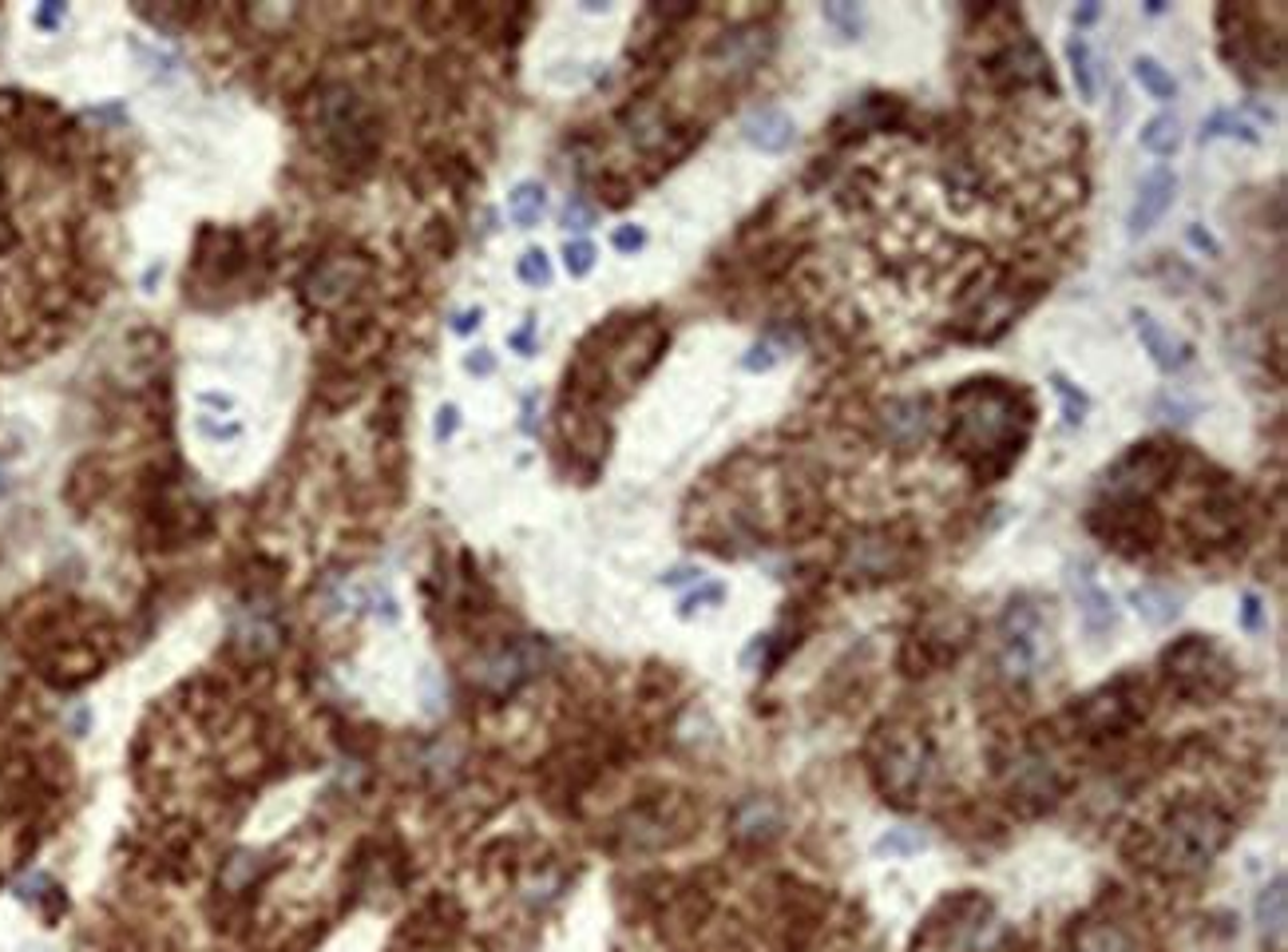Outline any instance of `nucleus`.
<instances>
[{
	"instance_id": "obj_1",
	"label": "nucleus",
	"mask_w": 1288,
	"mask_h": 952,
	"mask_svg": "<svg viewBox=\"0 0 1288 952\" xmlns=\"http://www.w3.org/2000/svg\"><path fill=\"white\" fill-rule=\"evenodd\" d=\"M1035 425L1027 393L1000 378H972L951 393L948 449L979 481H1000L1023 453Z\"/></svg>"
},
{
	"instance_id": "obj_2",
	"label": "nucleus",
	"mask_w": 1288,
	"mask_h": 952,
	"mask_svg": "<svg viewBox=\"0 0 1288 952\" xmlns=\"http://www.w3.org/2000/svg\"><path fill=\"white\" fill-rule=\"evenodd\" d=\"M1233 837V822L1213 802H1173L1161 809V818L1138 825L1126 841L1134 865H1145L1161 877H1198L1222 858Z\"/></svg>"
},
{
	"instance_id": "obj_3",
	"label": "nucleus",
	"mask_w": 1288,
	"mask_h": 952,
	"mask_svg": "<svg viewBox=\"0 0 1288 952\" xmlns=\"http://www.w3.org/2000/svg\"><path fill=\"white\" fill-rule=\"evenodd\" d=\"M864 758H869V774L876 794L897 809L916 806L920 794L928 790L932 770H936V746H932L928 731L916 727V722H904V718L880 722L872 731Z\"/></svg>"
},
{
	"instance_id": "obj_4",
	"label": "nucleus",
	"mask_w": 1288,
	"mask_h": 952,
	"mask_svg": "<svg viewBox=\"0 0 1288 952\" xmlns=\"http://www.w3.org/2000/svg\"><path fill=\"white\" fill-rule=\"evenodd\" d=\"M1161 683L1185 703H1217L1237 687V663L1213 635H1182L1158 655Z\"/></svg>"
},
{
	"instance_id": "obj_5",
	"label": "nucleus",
	"mask_w": 1288,
	"mask_h": 952,
	"mask_svg": "<svg viewBox=\"0 0 1288 952\" xmlns=\"http://www.w3.org/2000/svg\"><path fill=\"white\" fill-rule=\"evenodd\" d=\"M995 655H1000L1003 678L1016 683V687L1035 683L1042 675V667L1051 663V631H1047V619H1042L1031 596H1019V600L1007 603L1000 631H995Z\"/></svg>"
},
{
	"instance_id": "obj_6",
	"label": "nucleus",
	"mask_w": 1288,
	"mask_h": 952,
	"mask_svg": "<svg viewBox=\"0 0 1288 952\" xmlns=\"http://www.w3.org/2000/svg\"><path fill=\"white\" fill-rule=\"evenodd\" d=\"M1145 711H1150L1145 683L1134 675H1122L1114 683H1102L1098 691L1082 694L1079 703L1070 706V722H1075V734H1082V738H1122L1142 722Z\"/></svg>"
},
{
	"instance_id": "obj_7",
	"label": "nucleus",
	"mask_w": 1288,
	"mask_h": 952,
	"mask_svg": "<svg viewBox=\"0 0 1288 952\" xmlns=\"http://www.w3.org/2000/svg\"><path fill=\"white\" fill-rule=\"evenodd\" d=\"M1178 469V444L1170 441H1138L1107 469L1110 500H1150Z\"/></svg>"
},
{
	"instance_id": "obj_8",
	"label": "nucleus",
	"mask_w": 1288,
	"mask_h": 952,
	"mask_svg": "<svg viewBox=\"0 0 1288 952\" xmlns=\"http://www.w3.org/2000/svg\"><path fill=\"white\" fill-rule=\"evenodd\" d=\"M1086 524H1091V532L1107 548L1122 552V556L1154 552V544L1161 540V516L1154 512L1150 500H1110V504H1098L1086 516Z\"/></svg>"
},
{
	"instance_id": "obj_9",
	"label": "nucleus",
	"mask_w": 1288,
	"mask_h": 952,
	"mask_svg": "<svg viewBox=\"0 0 1288 952\" xmlns=\"http://www.w3.org/2000/svg\"><path fill=\"white\" fill-rule=\"evenodd\" d=\"M1067 770L1063 762L1051 755V750H1039V746H1031L1023 755L1011 762L1007 770V797H1011V806H1019L1023 814H1042V809H1051L1058 797L1067 794Z\"/></svg>"
},
{
	"instance_id": "obj_10",
	"label": "nucleus",
	"mask_w": 1288,
	"mask_h": 952,
	"mask_svg": "<svg viewBox=\"0 0 1288 952\" xmlns=\"http://www.w3.org/2000/svg\"><path fill=\"white\" fill-rule=\"evenodd\" d=\"M908 563H912V544L900 540L892 528H864V532H857L848 540L845 548V572L848 580H860V584L897 580Z\"/></svg>"
},
{
	"instance_id": "obj_11",
	"label": "nucleus",
	"mask_w": 1288,
	"mask_h": 952,
	"mask_svg": "<svg viewBox=\"0 0 1288 952\" xmlns=\"http://www.w3.org/2000/svg\"><path fill=\"white\" fill-rule=\"evenodd\" d=\"M972 640V624L963 619L956 607L939 615H928L924 624L912 631V640L904 643V667L908 675H928L932 667L951 663L956 655L967 647Z\"/></svg>"
},
{
	"instance_id": "obj_12",
	"label": "nucleus",
	"mask_w": 1288,
	"mask_h": 952,
	"mask_svg": "<svg viewBox=\"0 0 1288 952\" xmlns=\"http://www.w3.org/2000/svg\"><path fill=\"white\" fill-rule=\"evenodd\" d=\"M1070 952H1154L1145 933L1126 917L1114 913H1098V917H1082L1070 928Z\"/></svg>"
},
{
	"instance_id": "obj_13",
	"label": "nucleus",
	"mask_w": 1288,
	"mask_h": 952,
	"mask_svg": "<svg viewBox=\"0 0 1288 952\" xmlns=\"http://www.w3.org/2000/svg\"><path fill=\"white\" fill-rule=\"evenodd\" d=\"M988 76L1000 84V88H1035V84H1051V64L1042 48L1031 36H1019L1016 44H1007L995 60L988 64Z\"/></svg>"
},
{
	"instance_id": "obj_14",
	"label": "nucleus",
	"mask_w": 1288,
	"mask_h": 952,
	"mask_svg": "<svg viewBox=\"0 0 1288 952\" xmlns=\"http://www.w3.org/2000/svg\"><path fill=\"white\" fill-rule=\"evenodd\" d=\"M1173 195H1178V175H1173L1170 167L1150 171V175L1142 179V187H1138V199H1134V207H1130V219H1126V226H1130V238L1150 235V231H1154V226L1161 222V215L1173 207Z\"/></svg>"
},
{
	"instance_id": "obj_15",
	"label": "nucleus",
	"mask_w": 1288,
	"mask_h": 952,
	"mask_svg": "<svg viewBox=\"0 0 1288 952\" xmlns=\"http://www.w3.org/2000/svg\"><path fill=\"white\" fill-rule=\"evenodd\" d=\"M1070 591H1075V603H1079V619H1082V631L1091 635V640H1102L1114 631L1119 624V612H1114V600H1110V591L1098 580L1094 572L1082 563L1070 572Z\"/></svg>"
},
{
	"instance_id": "obj_16",
	"label": "nucleus",
	"mask_w": 1288,
	"mask_h": 952,
	"mask_svg": "<svg viewBox=\"0 0 1288 952\" xmlns=\"http://www.w3.org/2000/svg\"><path fill=\"white\" fill-rule=\"evenodd\" d=\"M1134 329H1138V341H1142V350L1154 357V366L1161 374H1178V369L1189 366V357H1194V346L1182 338H1173L1170 329L1161 326L1154 313L1145 310H1134Z\"/></svg>"
},
{
	"instance_id": "obj_17",
	"label": "nucleus",
	"mask_w": 1288,
	"mask_h": 952,
	"mask_svg": "<svg viewBox=\"0 0 1288 952\" xmlns=\"http://www.w3.org/2000/svg\"><path fill=\"white\" fill-rule=\"evenodd\" d=\"M742 135L745 144L757 147V151H766V156H781V151H789L797 140V123L789 112H781V107L766 104V107H754L750 116L742 119Z\"/></svg>"
},
{
	"instance_id": "obj_18",
	"label": "nucleus",
	"mask_w": 1288,
	"mask_h": 952,
	"mask_svg": "<svg viewBox=\"0 0 1288 952\" xmlns=\"http://www.w3.org/2000/svg\"><path fill=\"white\" fill-rule=\"evenodd\" d=\"M769 48H773V36H769L766 28H734L714 48V60L726 72H750V68H757L766 60Z\"/></svg>"
},
{
	"instance_id": "obj_19",
	"label": "nucleus",
	"mask_w": 1288,
	"mask_h": 952,
	"mask_svg": "<svg viewBox=\"0 0 1288 952\" xmlns=\"http://www.w3.org/2000/svg\"><path fill=\"white\" fill-rule=\"evenodd\" d=\"M885 429L900 449L924 441L928 433V401L924 397H900L885 409Z\"/></svg>"
},
{
	"instance_id": "obj_20",
	"label": "nucleus",
	"mask_w": 1288,
	"mask_h": 952,
	"mask_svg": "<svg viewBox=\"0 0 1288 952\" xmlns=\"http://www.w3.org/2000/svg\"><path fill=\"white\" fill-rule=\"evenodd\" d=\"M841 119H853V128H860V131H885V128H897L900 119H904V104H900L897 96H864V100L848 107Z\"/></svg>"
},
{
	"instance_id": "obj_21",
	"label": "nucleus",
	"mask_w": 1288,
	"mask_h": 952,
	"mask_svg": "<svg viewBox=\"0 0 1288 952\" xmlns=\"http://www.w3.org/2000/svg\"><path fill=\"white\" fill-rule=\"evenodd\" d=\"M738 834L750 837V841H769V837L781 834V809L769 802V797H754L738 809Z\"/></svg>"
},
{
	"instance_id": "obj_22",
	"label": "nucleus",
	"mask_w": 1288,
	"mask_h": 952,
	"mask_svg": "<svg viewBox=\"0 0 1288 952\" xmlns=\"http://www.w3.org/2000/svg\"><path fill=\"white\" fill-rule=\"evenodd\" d=\"M1178 603H1182V596H1178V591H1170V587H1161V584H1145V587H1138V591H1134V607H1138V615H1142L1150 627L1170 624L1173 615L1182 612Z\"/></svg>"
},
{
	"instance_id": "obj_23",
	"label": "nucleus",
	"mask_w": 1288,
	"mask_h": 952,
	"mask_svg": "<svg viewBox=\"0 0 1288 952\" xmlns=\"http://www.w3.org/2000/svg\"><path fill=\"white\" fill-rule=\"evenodd\" d=\"M1138 144H1142L1150 156H1173V151L1182 147V119L1170 116V112H1166V116H1154L1142 131H1138Z\"/></svg>"
},
{
	"instance_id": "obj_24",
	"label": "nucleus",
	"mask_w": 1288,
	"mask_h": 952,
	"mask_svg": "<svg viewBox=\"0 0 1288 952\" xmlns=\"http://www.w3.org/2000/svg\"><path fill=\"white\" fill-rule=\"evenodd\" d=\"M1217 135L1241 140V144H1249V147L1261 144V131L1253 128V123L1241 116V112H1213V116L1201 123V144H1205V140H1217Z\"/></svg>"
},
{
	"instance_id": "obj_25",
	"label": "nucleus",
	"mask_w": 1288,
	"mask_h": 952,
	"mask_svg": "<svg viewBox=\"0 0 1288 952\" xmlns=\"http://www.w3.org/2000/svg\"><path fill=\"white\" fill-rule=\"evenodd\" d=\"M544 210H547V191L539 184L512 187L508 215H512V222H516V226H523V231H528V226H535V222L544 219Z\"/></svg>"
},
{
	"instance_id": "obj_26",
	"label": "nucleus",
	"mask_w": 1288,
	"mask_h": 952,
	"mask_svg": "<svg viewBox=\"0 0 1288 952\" xmlns=\"http://www.w3.org/2000/svg\"><path fill=\"white\" fill-rule=\"evenodd\" d=\"M1285 905H1288L1285 877H1276L1273 885L1257 897V925H1261L1264 937H1280V933H1285Z\"/></svg>"
},
{
	"instance_id": "obj_27",
	"label": "nucleus",
	"mask_w": 1288,
	"mask_h": 952,
	"mask_svg": "<svg viewBox=\"0 0 1288 952\" xmlns=\"http://www.w3.org/2000/svg\"><path fill=\"white\" fill-rule=\"evenodd\" d=\"M1134 79H1138V84L1145 88V96H1150V100H1158V104H1166V100H1173V96H1178V84H1173V76L1158 64V60H1154V56H1138V60H1134Z\"/></svg>"
},
{
	"instance_id": "obj_28",
	"label": "nucleus",
	"mask_w": 1288,
	"mask_h": 952,
	"mask_svg": "<svg viewBox=\"0 0 1288 952\" xmlns=\"http://www.w3.org/2000/svg\"><path fill=\"white\" fill-rule=\"evenodd\" d=\"M1067 60H1070V79L1079 88L1082 104H1094V60H1091V44L1082 36L1067 40Z\"/></svg>"
},
{
	"instance_id": "obj_29",
	"label": "nucleus",
	"mask_w": 1288,
	"mask_h": 952,
	"mask_svg": "<svg viewBox=\"0 0 1288 952\" xmlns=\"http://www.w3.org/2000/svg\"><path fill=\"white\" fill-rule=\"evenodd\" d=\"M1051 385H1054V393H1058V401H1063V418H1067V425H1082L1086 413H1091V397H1086L1079 385H1070L1063 374H1051Z\"/></svg>"
},
{
	"instance_id": "obj_30",
	"label": "nucleus",
	"mask_w": 1288,
	"mask_h": 952,
	"mask_svg": "<svg viewBox=\"0 0 1288 952\" xmlns=\"http://www.w3.org/2000/svg\"><path fill=\"white\" fill-rule=\"evenodd\" d=\"M516 275H520V282H528V287L544 290L547 282H551V259H547L544 250H528L520 259V266H516Z\"/></svg>"
},
{
	"instance_id": "obj_31",
	"label": "nucleus",
	"mask_w": 1288,
	"mask_h": 952,
	"mask_svg": "<svg viewBox=\"0 0 1288 952\" xmlns=\"http://www.w3.org/2000/svg\"><path fill=\"white\" fill-rule=\"evenodd\" d=\"M563 266H567V275L572 278L591 275V266H595V247H591L587 238H572V243L563 247Z\"/></svg>"
},
{
	"instance_id": "obj_32",
	"label": "nucleus",
	"mask_w": 1288,
	"mask_h": 952,
	"mask_svg": "<svg viewBox=\"0 0 1288 952\" xmlns=\"http://www.w3.org/2000/svg\"><path fill=\"white\" fill-rule=\"evenodd\" d=\"M820 16H825L829 25L841 28L845 36H860V25H864V13H860L857 4H825Z\"/></svg>"
},
{
	"instance_id": "obj_33",
	"label": "nucleus",
	"mask_w": 1288,
	"mask_h": 952,
	"mask_svg": "<svg viewBox=\"0 0 1288 952\" xmlns=\"http://www.w3.org/2000/svg\"><path fill=\"white\" fill-rule=\"evenodd\" d=\"M916 849H924V837H904V834H888L876 841V853H888V858H908Z\"/></svg>"
},
{
	"instance_id": "obj_34",
	"label": "nucleus",
	"mask_w": 1288,
	"mask_h": 952,
	"mask_svg": "<svg viewBox=\"0 0 1288 952\" xmlns=\"http://www.w3.org/2000/svg\"><path fill=\"white\" fill-rule=\"evenodd\" d=\"M611 243H615V250H623V254H635V250L647 247V231L631 222V226H619V231H615Z\"/></svg>"
},
{
	"instance_id": "obj_35",
	"label": "nucleus",
	"mask_w": 1288,
	"mask_h": 952,
	"mask_svg": "<svg viewBox=\"0 0 1288 952\" xmlns=\"http://www.w3.org/2000/svg\"><path fill=\"white\" fill-rule=\"evenodd\" d=\"M1185 238H1189V243H1194L1201 254H1210V259H1217V254H1222V243H1217L1210 231H1201L1198 222H1189V226H1185Z\"/></svg>"
},
{
	"instance_id": "obj_36",
	"label": "nucleus",
	"mask_w": 1288,
	"mask_h": 952,
	"mask_svg": "<svg viewBox=\"0 0 1288 952\" xmlns=\"http://www.w3.org/2000/svg\"><path fill=\"white\" fill-rule=\"evenodd\" d=\"M563 222H567V226H572V231H587V226H591V222H595V210H591V207H583V203H579V199H572V203H567V210H563Z\"/></svg>"
},
{
	"instance_id": "obj_37",
	"label": "nucleus",
	"mask_w": 1288,
	"mask_h": 952,
	"mask_svg": "<svg viewBox=\"0 0 1288 952\" xmlns=\"http://www.w3.org/2000/svg\"><path fill=\"white\" fill-rule=\"evenodd\" d=\"M773 362H778V357H773V350H769V346H754L742 366L750 369V374H761V369H773Z\"/></svg>"
},
{
	"instance_id": "obj_38",
	"label": "nucleus",
	"mask_w": 1288,
	"mask_h": 952,
	"mask_svg": "<svg viewBox=\"0 0 1288 952\" xmlns=\"http://www.w3.org/2000/svg\"><path fill=\"white\" fill-rule=\"evenodd\" d=\"M508 341H512V350H516V353H523V357H532V350H535V326L528 322V326L516 329V334H512Z\"/></svg>"
},
{
	"instance_id": "obj_39",
	"label": "nucleus",
	"mask_w": 1288,
	"mask_h": 952,
	"mask_svg": "<svg viewBox=\"0 0 1288 952\" xmlns=\"http://www.w3.org/2000/svg\"><path fill=\"white\" fill-rule=\"evenodd\" d=\"M1245 607H1241V624L1249 627V631H1257V627H1261V600H1257V596H1245Z\"/></svg>"
},
{
	"instance_id": "obj_40",
	"label": "nucleus",
	"mask_w": 1288,
	"mask_h": 952,
	"mask_svg": "<svg viewBox=\"0 0 1288 952\" xmlns=\"http://www.w3.org/2000/svg\"><path fill=\"white\" fill-rule=\"evenodd\" d=\"M456 433V405H444L441 418H436V441H448Z\"/></svg>"
},
{
	"instance_id": "obj_41",
	"label": "nucleus",
	"mask_w": 1288,
	"mask_h": 952,
	"mask_svg": "<svg viewBox=\"0 0 1288 952\" xmlns=\"http://www.w3.org/2000/svg\"><path fill=\"white\" fill-rule=\"evenodd\" d=\"M464 366H469V374H492L495 369V362H492V353L488 350H476V353H469V362H464Z\"/></svg>"
},
{
	"instance_id": "obj_42",
	"label": "nucleus",
	"mask_w": 1288,
	"mask_h": 952,
	"mask_svg": "<svg viewBox=\"0 0 1288 952\" xmlns=\"http://www.w3.org/2000/svg\"><path fill=\"white\" fill-rule=\"evenodd\" d=\"M60 20H64V4H44V9H36L40 28H56Z\"/></svg>"
},
{
	"instance_id": "obj_43",
	"label": "nucleus",
	"mask_w": 1288,
	"mask_h": 952,
	"mask_svg": "<svg viewBox=\"0 0 1288 952\" xmlns=\"http://www.w3.org/2000/svg\"><path fill=\"white\" fill-rule=\"evenodd\" d=\"M706 600H722V587L717 584H710V587H702V591H694V596H690L686 600V607H698V603H706Z\"/></svg>"
},
{
	"instance_id": "obj_44",
	"label": "nucleus",
	"mask_w": 1288,
	"mask_h": 952,
	"mask_svg": "<svg viewBox=\"0 0 1288 952\" xmlns=\"http://www.w3.org/2000/svg\"><path fill=\"white\" fill-rule=\"evenodd\" d=\"M480 326V310H469V313H460V318H456V334H472V329Z\"/></svg>"
},
{
	"instance_id": "obj_45",
	"label": "nucleus",
	"mask_w": 1288,
	"mask_h": 952,
	"mask_svg": "<svg viewBox=\"0 0 1288 952\" xmlns=\"http://www.w3.org/2000/svg\"><path fill=\"white\" fill-rule=\"evenodd\" d=\"M1094 20H1098V4H1082V9H1075V25L1079 28L1094 25Z\"/></svg>"
}]
</instances>
